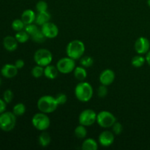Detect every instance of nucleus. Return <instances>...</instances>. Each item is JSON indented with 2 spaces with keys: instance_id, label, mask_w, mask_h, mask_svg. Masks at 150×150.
Returning a JSON list of instances; mask_svg holds the SVG:
<instances>
[{
  "instance_id": "obj_1",
  "label": "nucleus",
  "mask_w": 150,
  "mask_h": 150,
  "mask_svg": "<svg viewBox=\"0 0 150 150\" xmlns=\"http://www.w3.org/2000/svg\"><path fill=\"white\" fill-rule=\"evenodd\" d=\"M75 95L81 102H88L93 96V88L88 82L81 81L75 88Z\"/></svg>"
},
{
  "instance_id": "obj_2",
  "label": "nucleus",
  "mask_w": 150,
  "mask_h": 150,
  "mask_svg": "<svg viewBox=\"0 0 150 150\" xmlns=\"http://www.w3.org/2000/svg\"><path fill=\"white\" fill-rule=\"evenodd\" d=\"M37 106L40 112L51 114L57 109L59 104L54 97L51 95H44L39 98Z\"/></svg>"
},
{
  "instance_id": "obj_3",
  "label": "nucleus",
  "mask_w": 150,
  "mask_h": 150,
  "mask_svg": "<svg viewBox=\"0 0 150 150\" xmlns=\"http://www.w3.org/2000/svg\"><path fill=\"white\" fill-rule=\"evenodd\" d=\"M85 52V45L82 41L75 40L69 42L66 48V54L67 57L74 60L80 59Z\"/></svg>"
},
{
  "instance_id": "obj_4",
  "label": "nucleus",
  "mask_w": 150,
  "mask_h": 150,
  "mask_svg": "<svg viewBox=\"0 0 150 150\" xmlns=\"http://www.w3.org/2000/svg\"><path fill=\"white\" fill-rule=\"evenodd\" d=\"M16 125V116L13 112L4 111L0 114V129L9 132L14 129Z\"/></svg>"
},
{
  "instance_id": "obj_5",
  "label": "nucleus",
  "mask_w": 150,
  "mask_h": 150,
  "mask_svg": "<svg viewBox=\"0 0 150 150\" xmlns=\"http://www.w3.org/2000/svg\"><path fill=\"white\" fill-rule=\"evenodd\" d=\"M32 123L34 127L37 130L40 131H45L50 127L51 120L47 114L40 112L37 113L32 117Z\"/></svg>"
},
{
  "instance_id": "obj_6",
  "label": "nucleus",
  "mask_w": 150,
  "mask_h": 150,
  "mask_svg": "<svg viewBox=\"0 0 150 150\" xmlns=\"http://www.w3.org/2000/svg\"><path fill=\"white\" fill-rule=\"evenodd\" d=\"M34 60L37 64L45 67V66L51 64L53 60V55L49 50L40 48L35 53Z\"/></svg>"
},
{
  "instance_id": "obj_7",
  "label": "nucleus",
  "mask_w": 150,
  "mask_h": 150,
  "mask_svg": "<svg viewBox=\"0 0 150 150\" xmlns=\"http://www.w3.org/2000/svg\"><path fill=\"white\" fill-rule=\"evenodd\" d=\"M97 123L103 128H109L117 122L115 116L107 111H102L97 114Z\"/></svg>"
},
{
  "instance_id": "obj_8",
  "label": "nucleus",
  "mask_w": 150,
  "mask_h": 150,
  "mask_svg": "<svg viewBox=\"0 0 150 150\" xmlns=\"http://www.w3.org/2000/svg\"><path fill=\"white\" fill-rule=\"evenodd\" d=\"M57 67L59 72L63 74H68L76 68V62L73 59L70 57H64L60 59L57 63Z\"/></svg>"
},
{
  "instance_id": "obj_9",
  "label": "nucleus",
  "mask_w": 150,
  "mask_h": 150,
  "mask_svg": "<svg viewBox=\"0 0 150 150\" xmlns=\"http://www.w3.org/2000/svg\"><path fill=\"white\" fill-rule=\"evenodd\" d=\"M97 121V114L92 109H85L81 111L79 117V124L86 127L92 125Z\"/></svg>"
},
{
  "instance_id": "obj_10",
  "label": "nucleus",
  "mask_w": 150,
  "mask_h": 150,
  "mask_svg": "<svg viewBox=\"0 0 150 150\" xmlns=\"http://www.w3.org/2000/svg\"><path fill=\"white\" fill-rule=\"evenodd\" d=\"M41 31L45 35V38L48 39H53L57 38L59 35V28L55 23L52 22H48L42 25L41 27Z\"/></svg>"
},
{
  "instance_id": "obj_11",
  "label": "nucleus",
  "mask_w": 150,
  "mask_h": 150,
  "mask_svg": "<svg viewBox=\"0 0 150 150\" xmlns=\"http://www.w3.org/2000/svg\"><path fill=\"white\" fill-rule=\"evenodd\" d=\"M135 51L139 54H147L150 48V42L149 40L145 37H140L136 40L134 45Z\"/></svg>"
},
{
  "instance_id": "obj_12",
  "label": "nucleus",
  "mask_w": 150,
  "mask_h": 150,
  "mask_svg": "<svg viewBox=\"0 0 150 150\" xmlns=\"http://www.w3.org/2000/svg\"><path fill=\"white\" fill-rule=\"evenodd\" d=\"M99 143L101 146L104 147H108L111 146L114 142V133L109 130H105L103 131L99 135Z\"/></svg>"
},
{
  "instance_id": "obj_13",
  "label": "nucleus",
  "mask_w": 150,
  "mask_h": 150,
  "mask_svg": "<svg viewBox=\"0 0 150 150\" xmlns=\"http://www.w3.org/2000/svg\"><path fill=\"white\" fill-rule=\"evenodd\" d=\"M99 80L101 84L109 86L115 80V73L111 69L104 70L100 75Z\"/></svg>"
},
{
  "instance_id": "obj_14",
  "label": "nucleus",
  "mask_w": 150,
  "mask_h": 150,
  "mask_svg": "<svg viewBox=\"0 0 150 150\" xmlns=\"http://www.w3.org/2000/svg\"><path fill=\"white\" fill-rule=\"evenodd\" d=\"M18 69L15 64H6L1 69V74L7 79H12L17 76Z\"/></svg>"
},
{
  "instance_id": "obj_15",
  "label": "nucleus",
  "mask_w": 150,
  "mask_h": 150,
  "mask_svg": "<svg viewBox=\"0 0 150 150\" xmlns=\"http://www.w3.org/2000/svg\"><path fill=\"white\" fill-rule=\"evenodd\" d=\"M18 43V42L15 37L7 36L3 40L4 48L7 51H10V52H13V51H15L17 49Z\"/></svg>"
},
{
  "instance_id": "obj_16",
  "label": "nucleus",
  "mask_w": 150,
  "mask_h": 150,
  "mask_svg": "<svg viewBox=\"0 0 150 150\" xmlns=\"http://www.w3.org/2000/svg\"><path fill=\"white\" fill-rule=\"evenodd\" d=\"M21 19L23 21V23L26 25L33 23L35 21V19H36V14L31 9H27V10H24L23 12Z\"/></svg>"
},
{
  "instance_id": "obj_17",
  "label": "nucleus",
  "mask_w": 150,
  "mask_h": 150,
  "mask_svg": "<svg viewBox=\"0 0 150 150\" xmlns=\"http://www.w3.org/2000/svg\"><path fill=\"white\" fill-rule=\"evenodd\" d=\"M59 70L57 69V66L51 65V64H48V65L45 66L44 67V76L48 79H51V80H54L58 76Z\"/></svg>"
},
{
  "instance_id": "obj_18",
  "label": "nucleus",
  "mask_w": 150,
  "mask_h": 150,
  "mask_svg": "<svg viewBox=\"0 0 150 150\" xmlns=\"http://www.w3.org/2000/svg\"><path fill=\"white\" fill-rule=\"evenodd\" d=\"M51 18V14L48 11L44 12H39L38 15H36V19L35 22L38 25L42 26L45 23H48L50 21Z\"/></svg>"
},
{
  "instance_id": "obj_19",
  "label": "nucleus",
  "mask_w": 150,
  "mask_h": 150,
  "mask_svg": "<svg viewBox=\"0 0 150 150\" xmlns=\"http://www.w3.org/2000/svg\"><path fill=\"white\" fill-rule=\"evenodd\" d=\"M81 148L83 150H97L98 148V144L95 139L89 138L83 141Z\"/></svg>"
},
{
  "instance_id": "obj_20",
  "label": "nucleus",
  "mask_w": 150,
  "mask_h": 150,
  "mask_svg": "<svg viewBox=\"0 0 150 150\" xmlns=\"http://www.w3.org/2000/svg\"><path fill=\"white\" fill-rule=\"evenodd\" d=\"M73 72L75 78L79 81H83L87 77V72L83 67H76Z\"/></svg>"
},
{
  "instance_id": "obj_21",
  "label": "nucleus",
  "mask_w": 150,
  "mask_h": 150,
  "mask_svg": "<svg viewBox=\"0 0 150 150\" xmlns=\"http://www.w3.org/2000/svg\"><path fill=\"white\" fill-rule=\"evenodd\" d=\"M51 137L47 132L42 131V133L40 134L39 138H38V142H39V144L41 146L46 147L51 144Z\"/></svg>"
},
{
  "instance_id": "obj_22",
  "label": "nucleus",
  "mask_w": 150,
  "mask_h": 150,
  "mask_svg": "<svg viewBox=\"0 0 150 150\" xmlns=\"http://www.w3.org/2000/svg\"><path fill=\"white\" fill-rule=\"evenodd\" d=\"M75 136L79 139H83L86 137L87 135V130L86 128V126L79 125V126L76 127L75 129Z\"/></svg>"
},
{
  "instance_id": "obj_23",
  "label": "nucleus",
  "mask_w": 150,
  "mask_h": 150,
  "mask_svg": "<svg viewBox=\"0 0 150 150\" xmlns=\"http://www.w3.org/2000/svg\"><path fill=\"white\" fill-rule=\"evenodd\" d=\"M15 38L17 40V41L20 43H24V42H27L29 40L30 35L26 32V31H20V32H17V33L15 35Z\"/></svg>"
},
{
  "instance_id": "obj_24",
  "label": "nucleus",
  "mask_w": 150,
  "mask_h": 150,
  "mask_svg": "<svg viewBox=\"0 0 150 150\" xmlns=\"http://www.w3.org/2000/svg\"><path fill=\"white\" fill-rule=\"evenodd\" d=\"M13 112L16 117H21L23 116L26 112V106L23 103H19L14 105L13 108Z\"/></svg>"
},
{
  "instance_id": "obj_25",
  "label": "nucleus",
  "mask_w": 150,
  "mask_h": 150,
  "mask_svg": "<svg viewBox=\"0 0 150 150\" xmlns=\"http://www.w3.org/2000/svg\"><path fill=\"white\" fill-rule=\"evenodd\" d=\"M145 62H146V58L139 54L133 57L131 60V64L135 67H141L144 64Z\"/></svg>"
},
{
  "instance_id": "obj_26",
  "label": "nucleus",
  "mask_w": 150,
  "mask_h": 150,
  "mask_svg": "<svg viewBox=\"0 0 150 150\" xmlns=\"http://www.w3.org/2000/svg\"><path fill=\"white\" fill-rule=\"evenodd\" d=\"M32 40L35 42H38V43H42L45 40L46 38H45V35H43V33L42 32L41 29H39L37 32H35L34 35H32L31 36Z\"/></svg>"
},
{
  "instance_id": "obj_27",
  "label": "nucleus",
  "mask_w": 150,
  "mask_h": 150,
  "mask_svg": "<svg viewBox=\"0 0 150 150\" xmlns=\"http://www.w3.org/2000/svg\"><path fill=\"white\" fill-rule=\"evenodd\" d=\"M11 26L13 30L16 31V32H20V31L24 29L26 24L23 23V21L21 19H16V20L13 21Z\"/></svg>"
},
{
  "instance_id": "obj_28",
  "label": "nucleus",
  "mask_w": 150,
  "mask_h": 150,
  "mask_svg": "<svg viewBox=\"0 0 150 150\" xmlns=\"http://www.w3.org/2000/svg\"><path fill=\"white\" fill-rule=\"evenodd\" d=\"M32 76L33 77L38 79L40 78L41 76H44V67L37 64L36 66L32 68Z\"/></svg>"
},
{
  "instance_id": "obj_29",
  "label": "nucleus",
  "mask_w": 150,
  "mask_h": 150,
  "mask_svg": "<svg viewBox=\"0 0 150 150\" xmlns=\"http://www.w3.org/2000/svg\"><path fill=\"white\" fill-rule=\"evenodd\" d=\"M80 64L83 67H90L94 64V59L89 56L82 57L80 59Z\"/></svg>"
},
{
  "instance_id": "obj_30",
  "label": "nucleus",
  "mask_w": 150,
  "mask_h": 150,
  "mask_svg": "<svg viewBox=\"0 0 150 150\" xmlns=\"http://www.w3.org/2000/svg\"><path fill=\"white\" fill-rule=\"evenodd\" d=\"M24 30L26 31L31 37L32 35H34L35 32H37L39 30V28L38 27L37 25L34 24V23H30V24H27L25 26Z\"/></svg>"
},
{
  "instance_id": "obj_31",
  "label": "nucleus",
  "mask_w": 150,
  "mask_h": 150,
  "mask_svg": "<svg viewBox=\"0 0 150 150\" xmlns=\"http://www.w3.org/2000/svg\"><path fill=\"white\" fill-rule=\"evenodd\" d=\"M13 92L10 89H7L4 91V94H3V100L5 101L6 103H10L13 101Z\"/></svg>"
},
{
  "instance_id": "obj_32",
  "label": "nucleus",
  "mask_w": 150,
  "mask_h": 150,
  "mask_svg": "<svg viewBox=\"0 0 150 150\" xmlns=\"http://www.w3.org/2000/svg\"><path fill=\"white\" fill-rule=\"evenodd\" d=\"M36 10L37 11L39 12H44L47 11L48 10V4L46 1H43V0H40L38 1L36 4Z\"/></svg>"
},
{
  "instance_id": "obj_33",
  "label": "nucleus",
  "mask_w": 150,
  "mask_h": 150,
  "mask_svg": "<svg viewBox=\"0 0 150 150\" xmlns=\"http://www.w3.org/2000/svg\"><path fill=\"white\" fill-rule=\"evenodd\" d=\"M107 94H108V88H107V86L101 84L98 89V97L100 98H104L105 97H106Z\"/></svg>"
},
{
  "instance_id": "obj_34",
  "label": "nucleus",
  "mask_w": 150,
  "mask_h": 150,
  "mask_svg": "<svg viewBox=\"0 0 150 150\" xmlns=\"http://www.w3.org/2000/svg\"><path fill=\"white\" fill-rule=\"evenodd\" d=\"M56 100H57V103H58L59 105H64L67 103V97L65 94L64 93H59L58 95H57V96L55 97Z\"/></svg>"
},
{
  "instance_id": "obj_35",
  "label": "nucleus",
  "mask_w": 150,
  "mask_h": 150,
  "mask_svg": "<svg viewBox=\"0 0 150 150\" xmlns=\"http://www.w3.org/2000/svg\"><path fill=\"white\" fill-rule=\"evenodd\" d=\"M112 130H113V133H114L115 135L121 134L123 130L122 125L121 123L116 122L113 125Z\"/></svg>"
},
{
  "instance_id": "obj_36",
  "label": "nucleus",
  "mask_w": 150,
  "mask_h": 150,
  "mask_svg": "<svg viewBox=\"0 0 150 150\" xmlns=\"http://www.w3.org/2000/svg\"><path fill=\"white\" fill-rule=\"evenodd\" d=\"M6 108H7V103H6L4 100L0 98V114L5 111Z\"/></svg>"
},
{
  "instance_id": "obj_37",
  "label": "nucleus",
  "mask_w": 150,
  "mask_h": 150,
  "mask_svg": "<svg viewBox=\"0 0 150 150\" xmlns=\"http://www.w3.org/2000/svg\"><path fill=\"white\" fill-rule=\"evenodd\" d=\"M24 61H23V59H17L16 61V62H15V65H16V67H17L18 70L23 68V67H24Z\"/></svg>"
},
{
  "instance_id": "obj_38",
  "label": "nucleus",
  "mask_w": 150,
  "mask_h": 150,
  "mask_svg": "<svg viewBox=\"0 0 150 150\" xmlns=\"http://www.w3.org/2000/svg\"><path fill=\"white\" fill-rule=\"evenodd\" d=\"M146 62H147V64L150 66V50L147 52L146 57Z\"/></svg>"
},
{
  "instance_id": "obj_39",
  "label": "nucleus",
  "mask_w": 150,
  "mask_h": 150,
  "mask_svg": "<svg viewBox=\"0 0 150 150\" xmlns=\"http://www.w3.org/2000/svg\"><path fill=\"white\" fill-rule=\"evenodd\" d=\"M147 4L149 5V7H150V0H147Z\"/></svg>"
},
{
  "instance_id": "obj_40",
  "label": "nucleus",
  "mask_w": 150,
  "mask_h": 150,
  "mask_svg": "<svg viewBox=\"0 0 150 150\" xmlns=\"http://www.w3.org/2000/svg\"><path fill=\"white\" fill-rule=\"evenodd\" d=\"M1 84V78H0V85Z\"/></svg>"
}]
</instances>
